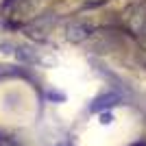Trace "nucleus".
<instances>
[{
	"instance_id": "nucleus-1",
	"label": "nucleus",
	"mask_w": 146,
	"mask_h": 146,
	"mask_svg": "<svg viewBox=\"0 0 146 146\" xmlns=\"http://www.w3.org/2000/svg\"><path fill=\"white\" fill-rule=\"evenodd\" d=\"M118 100H120V96H118V94H107V96H100L96 103L92 105V111H100L103 107H111V105H116Z\"/></svg>"
},
{
	"instance_id": "nucleus-2",
	"label": "nucleus",
	"mask_w": 146,
	"mask_h": 146,
	"mask_svg": "<svg viewBox=\"0 0 146 146\" xmlns=\"http://www.w3.org/2000/svg\"><path fill=\"white\" fill-rule=\"evenodd\" d=\"M85 26H70V29H68V35L72 37V39H83V37H85Z\"/></svg>"
},
{
	"instance_id": "nucleus-3",
	"label": "nucleus",
	"mask_w": 146,
	"mask_h": 146,
	"mask_svg": "<svg viewBox=\"0 0 146 146\" xmlns=\"http://www.w3.org/2000/svg\"><path fill=\"white\" fill-rule=\"evenodd\" d=\"M100 122H103V124H111V122H113V116H111V113H103V116H100Z\"/></svg>"
}]
</instances>
